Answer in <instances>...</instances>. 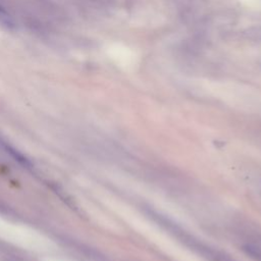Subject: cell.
<instances>
[{
  "instance_id": "cell-1",
  "label": "cell",
  "mask_w": 261,
  "mask_h": 261,
  "mask_svg": "<svg viewBox=\"0 0 261 261\" xmlns=\"http://www.w3.org/2000/svg\"><path fill=\"white\" fill-rule=\"evenodd\" d=\"M116 59L118 62L125 66H132L135 63V54L132 50L126 47H117L116 48Z\"/></svg>"
}]
</instances>
